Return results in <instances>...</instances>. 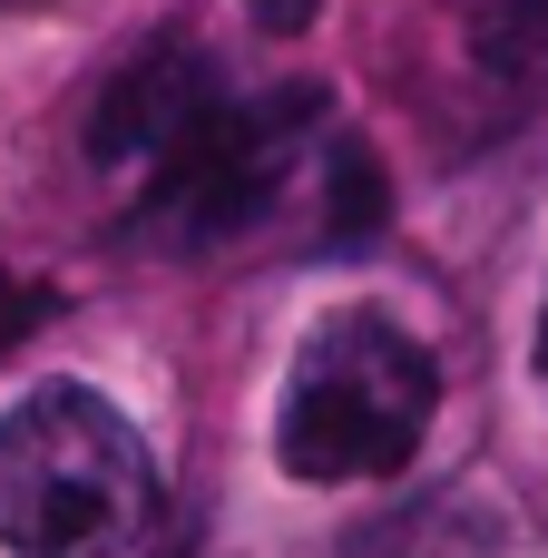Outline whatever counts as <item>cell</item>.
I'll return each instance as SVG.
<instances>
[{"label":"cell","mask_w":548,"mask_h":558,"mask_svg":"<svg viewBox=\"0 0 548 558\" xmlns=\"http://www.w3.org/2000/svg\"><path fill=\"white\" fill-rule=\"evenodd\" d=\"M157 530V451L88 383H29L0 402V549L137 558Z\"/></svg>","instance_id":"1"},{"label":"cell","mask_w":548,"mask_h":558,"mask_svg":"<svg viewBox=\"0 0 548 558\" xmlns=\"http://www.w3.org/2000/svg\"><path fill=\"white\" fill-rule=\"evenodd\" d=\"M441 412V363L402 314H324L284 373L275 402V461L304 490H353V481H402L431 441Z\"/></svg>","instance_id":"2"},{"label":"cell","mask_w":548,"mask_h":558,"mask_svg":"<svg viewBox=\"0 0 548 558\" xmlns=\"http://www.w3.org/2000/svg\"><path fill=\"white\" fill-rule=\"evenodd\" d=\"M314 157H324V88H304V78H284L265 98L216 88L186 118V137L137 177L147 186L137 196V235L167 245V255H216V245L255 235L314 177Z\"/></svg>","instance_id":"3"},{"label":"cell","mask_w":548,"mask_h":558,"mask_svg":"<svg viewBox=\"0 0 548 558\" xmlns=\"http://www.w3.org/2000/svg\"><path fill=\"white\" fill-rule=\"evenodd\" d=\"M216 88H226V78H216L206 49H186V39L137 49V59L98 88V108H88V157H98L108 177H147V167L186 137V118H196Z\"/></svg>","instance_id":"4"},{"label":"cell","mask_w":548,"mask_h":558,"mask_svg":"<svg viewBox=\"0 0 548 558\" xmlns=\"http://www.w3.org/2000/svg\"><path fill=\"white\" fill-rule=\"evenodd\" d=\"M314 226H324V245H373L382 235V216H392V196H382V177H373V157L353 147V137H324V157H314Z\"/></svg>","instance_id":"5"},{"label":"cell","mask_w":548,"mask_h":558,"mask_svg":"<svg viewBox=\"0 0 548 558\" xmlns=\"http://www.w3.org/2000/svg\"><path fill=\"white\" fill-rule=\"evenodd\" d=\"M480 59L520 88H548V0H510L490 29H480Z\"/></svg>","instance_id":"6"},{"label":"cell","mask_w":548,"mask_h":558,"mask_svg":"<svg viewBox=\"0 0 548 558\" xmlns=\"http://www.w3.org/2000/svg\"><path fill=\"white\" fill-rule=\"evenodd\" d=\"M245 10H255V29L294 39V29H314V10H324V0H245Z\"/></svg>","instance_id":"7"},{"label":"cell","mask_w":548,"mask_h":558,"mask_svg":"<svg viewBox=\"0 0 548 558\" xmlns=\"http://www.w3.org/2000/svg\"><path fill=\"white\" fill-rule=\"evenodd\" d=\"M529 373H539V392H548V294H539V333H529Z\"/></svg>","instance_id":"8"}]
</instances>
